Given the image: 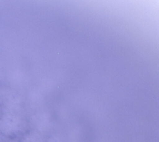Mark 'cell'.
<instances>
[{
	"label": "cell",
	"instance_id": "cell-5",
	"mask_svg": "<svg viewBox=\"0 0 159 142\" xmlns=\"http://www.w3.org/2000/svg\"><path fill=\"white\" fill-rule=\"evenodd\" d=\"M4 142H15V141H13V140H6V141H4Z\"/></svg>",
	"mask_w": 159,
	"mask_h": 142
},
{
	"label": "cell",
	"instance_id": "cell-4",
	"mask_svg": "<svg viewBox=\"0 0 159 142\" xmlns=\"http://www.w3.org/2000/svg\"><path fill=\"white\" fill-rule=\"evenodd\" d=\"M46 142H63V140L61 138L60 136L57 135V134H52V135L49 136V137L47 139Z\"/></svg>",
	"mask_w": 159,
	"mask_h": 142
},
{
	"label": "cell",
	"instance_id": "cell-3",
	"mask_svg": "<svg viewBox=\"0 0 159 142\" xmlns=\"http://www.w3.org/2000/svg\"><path fill=\"white\" fill-rule=\"evenodd\" d=\"M20 142H45L43 140V137H41V134L36 131H30L22 137Z\"/></svg>",
	"mask_w": 159,
	"mask_h": 142
},
{
	"label": "cell",
	"instance_id": "cell-2",
	"mask_svg": "<svg viewBox=\"0 0 159 142\" xmlns=\"http://www.w3.org/2000/svg\"><path fill=\"white\" fill-rule=\"evenodd\" d=\"M31 125L34 131L39 134H44L48 132L52 126L51 116L46 111H38L31 116Z\"/></svg>",
	"mask_w": 159,
	"mask_h": 142
},
{
	"label": "cell",
	"instance_id": "cell-6",
	"mask_svg": "<svg viewBox=\"0 0 159 142\" xmlns=\"http://www.w3.org/2000/svg\"><path fill=\"white\" fill-rule=\"evenodd\" d=\"M0 142H1V141H0Z\"/></svg>",
	"mask_w": 159,
	"mask_h": 142
},
{
	"label": "cell",
	"instance_id": "cell-1",
	"mask_svg": "<svg viewBox=\"0 0 159 142\" xmlns=\"http://www.w3.org/2000/svg\"><path fill=\"white\" fill-rule=\"evenodd\" d=\"M24 129V123L21 117L13 112L0 114V134L6 137H13L21 134Z\"/></svg>",
	"mask_w": 159,
	"mask_h": 142
}]
</instances>
